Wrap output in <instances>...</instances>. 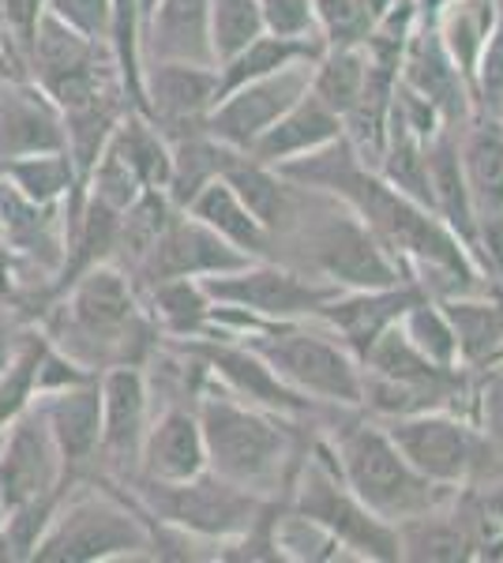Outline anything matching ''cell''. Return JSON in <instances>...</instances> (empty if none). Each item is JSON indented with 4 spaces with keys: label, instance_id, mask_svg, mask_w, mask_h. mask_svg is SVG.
Masks as SVG:
<instances>
[{
    "label": "cell",
    "instance_id": "1",
    "mask_svg": "<svg viewBox=\"0 0 503 563\" xmlns=\"http://www.w3.org/2000/svg\"><path fill=\"white\" fill-rule=\"evenodd\" d=\"M53 316L50 342L84 368L98 372L109 365H143L151 342L158 339L140 308V289L132 275L113 263H95L68 289Z\"/></svg>",
    "mask_w": 503,
    "mask_h": 563
},
{
    "label": "cell",
    "instance_id": "2",
    "mask_svg": "<svg viewBox=\"0 0 503 563\" xmlns=\"http://www.w3.org/2000/svg\"><path fill=\"white\" fill-rule=\"evenodd\" d=\"M84 488V485H79ZM151 549V522L132 496L102 477H90L84 493H64L57 515L34 544L39 563H95L121 560Z\"/></svg>",
    "mask_w": 503,
    "mask_h": 563
},
{
    "label": "cell",
    "instance_id": "3",
    "mask_svg": "<svg viewBox=\"0 0 503 563\" xmlns=\"http://www.w3.org/2000/svg\"><path fill=\"white\" fill-rule=\"evenodd\" d=\"M196 417L207 443V470H215L218 477L260 496L263 488L289 477V432L282 421H274L271 410H255L233 390H204Z\"/></svg>",
    "mask_w": 503,
    "mask_h": 563
},
{
    "label": "cell",
    "instance_id": "4",
    "mask_svg": "<svg viewBox=\"0 0 503 563\" xmlns=\"http://www.w3.org/2000/svg\"><path fill=\"white\" fill-rule=\"evenodd\" d=\"M244 327V346L260 353L274 376L297 395H313L331 406H364L361 361L338 339L324 331H308L297 320H263L260 327L237 320Z\"/></svg>",
    "mask_w": 503,
    "mask_h": 563
},
{
    "label": "cell",
    "instance_id": "5",
    "mask_svg": "<svg viewBox=\"0 0 503 563\" xmlns=\"http://www.w3.org/2000/svg\"><path fill=\"white\" fill-rule=\"evenodd\" d=\"M335 462L357 499L380 515L383 522L398 526L414 515L440 507L444 488L420 477L406 455L395 448L387 429L372 421H346L335 435Z\"/></svg>",
    "mask_w": 503,
    "mask_h": 563
},
{
    "label": "cell",
    "instance_id": "6",
    "mask_svg": "<svg viewBox=\"0 0 503 563\" xmlns=\"http://www.w3.org/2000/svg\"><path fill=\"white\" fill-rule=\"evenodd\" d=\"M128 485L135 488V504L147 519H158L166 530L192 533L204 541H233L244 530L260 522L271 499L252 493L244 485L218 477L215 470L188 477V481H147L132 477Z\"/></svg>",
    "mask_w": 503,
    "mask_h": 563
},
{
    "label": "cell",
    "instance_id": "7",
    "mask_svg": "<svg viewBox=\"0 0 503 563\" xmlns=\"http://www.w3.org/2000/svg\"><path fill=\"white\" fill-rule=\"evenodd\" d=\"M286 485L294 488V515L316 522L335 544L364 560H398V530L372 515L346 485L335 451L316 443L313 459L294 462Z\"/></svg>",
    "mask_w": 503,
    "mask_h": 563
},
{
    "label": "cell",
    "instance_id": "8",
    "mask_svg": "<svg viewBox=\"0 0 503 563\" xmlns=\"http://www.w3.org/2000/svg\"><path fill=\"white\" fill-rule=\"evenodd\" d=\"M300 238L308 244V260L313 267L338 289H387L402 286V267L391 260L376 233L361 222V214L350 207H327L324 218L313 225L305 222L300 211L297 225ZM289 230V233H294Z\"/></svg>",
    "mask_w": 503,
    "mask_h": 563
},
{
    "label": "cell",
    "instance_id": "9",
    "mask_svg": "<svg viewBox=\"0 0 503 563\" xmlns=\"http://www.w3.org/2000/svg\"><path fill=\"white\" fill-rule=\"evenodd\" d=\"M199 286L215 305L233 308L249 320H305V316L313 320L331 297L342 294L331 282L305 278L297 271L271 267L260 260H252L249 267L199 278Z\"/></svg>",
    "mask_w": 503,
    "mask_h": 563
},
{
    "label": "cell",
    "instance_id": "10",
    "mask_svg": "<svg viewBox=\"0 0 503 563\" xmlns=\"http://www.w3.org/2000/svg\"><path fill=\"white\" fill-rule=\"evenodd\" d=\"M387 435L395 440V448L406 455L409 466L440 488L466 485L484 466V455L496 451L489 443V435L470 429L447 410L391 417Z\"/></svg>",
    "mask_w": 503,
    "mask_h": 563
},
{
    "label": "cell",
    "instance_id": "11",
    "mask_svg": "<svg viewBox=\"0 0 503 563\" xmlns=\"http://www.w3.org/2000/svg\"><path fill=\"white\" fill-rule=\"evenodd\" d=\"M313 65L316 60H294V65L271 71V76L252 79V84L230 90V95L218 98L215 109L204 117V132L215 143H222V147L249 154L252 143L260 140L289 106L308 95Z\"/></svg>",
    "mask_w": 503,
    "mask_h": 563
},
{
    "label": "cell",
    "instance_id": "12",
    "mask_svg": "<svg viewBox=\"0 0 503 563\" xmlns=\"http://www.w3.org/2000/svg\"><path fill=\"white\" fill-rule=\"evenodd\" d=\"M102 390V443H98V466L113 477L132 481L140 474L143 435L151 424V390L143 365H109L98 372Z\"/></svg>",
    "mask_w": 503,
    "mask_h": 563
},
{
    "label": "cell",
    "instance_id": "13",
    "mask_svg": "<svg viewBox=\"0 0 503 563\" xmlns=\"http://www.w3.org/2000/svg\"><path fill=\"white\" fill-rule=\"evenodd\" d=\"M0 435H4L0 443V515L68 485L57 440H53L39 402L23 410Z\"/></svg>",
    "mask_w": 503,
    "mask_h": 563
},
{
    "label": "cell",
    "instance_id": "14",
    "mask_svg": "<svg viewBox=\"0 0 503 563\" xmlns=\"http://www.w3.org/2000/svg\"><path fill=\"white\" fill-rule=\"evenodd\" d=\"M249 263H252L249 252L233 249L210 225L188 214V218H173L166 225V233L154 241V249L135 263L132 282L135 289H143L162 278H207V275H222V271L249 267Z\"/></svg>",
    "mask_w": 503,
    "mask_h": 563
},
{
    "label": "cell",
    "instance_id": "15",
    "mask_svg": "<svg viewBox=\"0 0 503 563\" xmlns=\"http://www.w3.org/2000/svg\"><path fill=\"white\" fill-rule=\"evenodd\" d=\"M34 402H39L45 424H50L53 440H57L64 481L76 485L84 477H95L98 443H102V390H98V376L61 390H45Z\"/></svg>",
    "mask_w": 503,
    "mask_h": 563
},
{
    "label": "cell",
    "instance_id": "16",
    "mask_svg": "<svg viewBox=\"0 0 503 563\" xmlns=\"http://www.w3.org/2000/svg\"><path fill=\"white\" fill-rule=\"evenodd\" d=\"M185 353L204 365L210 376H218L226 384V390H233L237 398L252 406H263L271 413H305L313 410L305 395H297L294 387H286L278 376L271 372L267 361L260 353H252L249 346H233V342H210V334L188 339Z\"/></svg>",
    "mask_w": 503,
    "mask_h": 563
},
{
    "label": "cell",
    "instance_id": "17",
    "mask_svg": "<svg viewBox=\"0 0 503 563\" xmlns=\"http://www.w3.org/2000/svg\"><path fill=\"white\" fill-rule=\"evenodd\" d=\"M218 68L192 65V60H151L143 71V98L147 117L162 132L204 129V117L215 109Z\"/></svg>",
    "mask_w": 503,
    "mask_h": 563
},
{
    "label": "cell",
    "instance_id": "18",
    "mask_svg": "<svg viewBox=\"0 0 503 563\" xmlns=\"http://www.w3.org/2000/svg\"><path fill=\"white\" fill-rule=\"evenodd\" d=\"M45 151H68L61 109L39 84L0 76V162Z\"/></svg>",
    "mask_w": 503,
    "mask_h": 563
},
{
    "label": "cell",
    "instance_id": "19",
    "mask_svg": "<svg viewBox=\"0 0 503 563\" xmlns=\"http://www.w3.org/2000/svg\"><path fill=\"white\" fill-rule=\"evenodd\" d=\"M417 286H387V289H353L350 297H331L316 312V320H324L331 331L342 339V346L353 353L357 361L369 353L372 342L387 331L391 323L406 312L409 305L420 301Z\"/></svg>",
    "mask_w": 503,
    "mask_h": 563
},
{
    "label": "cell",
    "instance_id": "20",
    "mask_svg": "<svg viewBox=\"0 0 503 563\" xmlns=\"http://www.w3.org/2000/svg\"><path fill=\"white\" fill-rule=\"evenodd\" d=\"M207 470V443L196 410L170 406L158 421L147 424L140 451V474L147 481H188Z\"/></svg>",
    "mask_w": 503,
    "mask_h": 563
},
{
    "label": "cell",
    "instance_id": "21",
    "mask_svg": "<svg viewBox=\"0 0 503 563\" xmlns=\"http://www.w3.org/2000/svg\"><path fill=\"white\" fill-rule=\"evenodd\" d=\"M207 15H210V0H158L140 34L147 57L215 65V57H210Z\"/></svg>",
    "mask_w": 503,
    "mask_h": 563
},
{
    "label": "cell",
    "instance_id": "22",
    "mask_svg": "<svg viewBox=\"0 0 503 563\" xmlns=\"http://www.w3.org/2000/svg\"><path fill=\"white\" fill-rule=\"evenodd\" d=\"M398 65L406 68V79H402V84H406L409 90H417L420 98H428V102L436 106V113H440L447 124L462 121V117H466L462 71L455 68L451 57H447L436 26H433V31H420V34L409 38Z\"/></svg>",
    "mask_w": 503,
    "mask_h": 563
},
{
    "label": "cell",
    "instance_id": "23",
    "mask_svg": "<svg viewBox=\"0 0 503 563\" xmlns=\"http://www.w3.org/2000/svg\"><path fill=\"white\" fill-rule=\"evenodd\" d=\"M338 135H342V117L331 113L316 95H305L252 143L249 154L255 162H263V166H278V162H289L297 154L324 147V143L338 140Z\"/></svg>",
    "mask_w": 503,
    "mask_h": 563
},
{
    "label": "cell",
    "instance_id": "24",
    "mask_svg": "<svg viewBox=\"0 0 503 563\" xmlns=\"http://www.w3.org/2000/svg\"><path fill=\"white\" fill-rule=\"evenodd\" d=\"M192 218H199L204 225L218 233V238H226L233 244V249L249 252L252 260H267V249H271V233L260 225V218H255L249 207H244V199L233 192L230 180L222 174L210 177L204 188H199L196 196H192V203L185 207Z\"/></svg>",
    "mask_w": 503,
    "mask_h": 563
},
{
    "label": "cell",
    "instance_id": "25",
    "mask_svg": "<svg viewBox=\"0 0 503 563\" xmlns=\"http://www.w3.org/2000/svg\"><path fill=\"white\" fill-rule=\"evenodd\" d=\"M428 180H433V211L444 218L447 230L459 238L466 249H478V211H473L470 185L462 174V158L451 135H436L428 147Z\"/></svg>",
    "mask_w": 503,
    "mask_h": 563
},
{
    "label": "cell",
    "instance_id": "26",
    "mask_svg": "<svg viewBox=\"0 0 503 563\" xmlns=\"http://www.w3.org/2000/svg\"><path fill=\"white\" fill-rule=\"evenodd\" d=\"M459 158L478 218L503 214V117L489 113L484 121L473 124L466 132Z\"/></svg>",
    "mask_w": 503,
    "mask_h": 563
},
{
    "label": "cell",
    "instance_id": "27",
    "mask_svg": "<svg viewBox=\"0 0 503 563\" xmlns=\"http://www.w3.org/2000/svg\"><path fill=\"white\" fill-rule=\"evenodd\" d=\"M398 560H470L481 538L462 515H440V507L398 522Z\"/></svg>",
    "mask_w": 503,
    "mask_h": 563
},
{
    "label": "cell",
    "instance_id": "28",
    "mask_svg": "<svg viewBox=\"0 0 503 563\" xmlns=\"http://www.w3.org/2000/svg\"><path fill=\"white\" fill-rule=\"evenodd\" d=\"M143 289H147L151 323L162 331L177 339H199L215 327V301L204 294L199 278H162Z\"/></svg>",
    "mask_w": 503,
    "mask_h": 563
},
{
    "label": "cell",
    "instance_id": "29",
    "mask_svg": "<svg viewBox=\"0 0 503 563\" xmlns=\"http://www.w3.org/2000/svg\"><path fill=\"white\" fill-rule=\"evenodd\" d=\"M444 12L436 15V34H440L447 57L462 71V79H473L478 57L496 26V0H444Z\"/></svg>",
    "mask_w": 503,
    "mask_h": 563
},
{
    "label": "cell",
    "instance_id": "30",
    "mask_svg": "<svg viewBox=\"0 0 503 563\" xmlns=\"http://www.w3.org/2000/svg\"><path fill=\"white\" fill-rule=\"evenodd\" d=\"M0 177L12 180V192L31 207H53L64 192H76V162L68 151L26 154V158H4Z\"/></svg>",
    "mask_w": 503,
    "mask_h": 563
},
{
    "label": "cell",
    "instance_id": "31",
    "mask_svg": "<svg viewBox=\"0 0 503 563\" xmlns=\"http://www.w3.org/2000/svg\"><path fill=\"white\" fill-rule=\"evenodd\" d=\"M364 76H369V53H364V45H331V53L316 60L308 95H316L331 113L346 121L364 90Z\"/></svg>",
    "mask_w": 503,
    "mask_h": 563
},
{
    "label": "cell",
    "instance_id": "32",
    "mask_svg": "<svg viewBox=\"0 0 503 563\" xmlns=\"http://www.w3.org/2000/svg\"><path fill=\"white\" fill-rule=\"evenodd\" d=\"M444 316L455 331L459 342V361L470 365H484V361H496L503 346V305L492 301H444Z\"/></svg>",
    "mask_w": 503,
    "mask_h": 563
},
{
    "label": "cell",
    "instance_id": "33",
    "mask_svg": "<svg viewBox=\"0 0 503 563\" xmlns=\"http://www.w3.org/2000/svg\"><path fill=\"white\" fill-rule=\"evenodd\" d=\"M45 346H50V339L39 331L23 334L20 346H15L12 365L0 376V432H4L23 410H31L34 398H39V368H42Z\"/></svg>",
    "mask_w": 503,
    "mask_h": 563
},
{
    "label": "cell",
    "instance_id": "34",
    "mask_svg": "<svg viewBox=\"0 0 503 563\" xmlns=\"http://www.w3.org/2000/svg\"><path fill=\"white\" fill-rule=\"evenodd\" d=\"M267 31L263 26L260 0H210V15H207V34H210V57L215 68L226 65L230 57L244 49L249 42H255Z\"/></svg>",
    "mask_w": 503,
    "mask_h": 563
},
{
    "label": "cell",
    "instance_id": "35",
    "mask_svg": "<svg viewBox=\"0 0 503 563\" xmlns=\"http://www.w3.org/2000/svg\"><path fill=\"white\" fill-rule=\"evenodd\" d=\"M398 323H402V331H406V339L414 342L425 357H433L436 365H444V368L459 365V342H455L451 323H447L440 305L428 301V294L409 305Z\"/></svg>",
    "mask_w": 503,
    "mask_h": 563
},
{
    "label": "cell",
    "instance_id": "36",
    "mask_svg": "<svg viewBox=\"0 0 503 563\" xmlns=\"http://www.w3.org/2000/svg\"><path fill=\"white\" fill-rule=\"evenodd\" d=\"M313 12L327 45H364L376 26L364 0H313Z\"/></svg>",
    "mask_w": 503,
    "mask_h": 563
},
{
    "label": "cell",
    "instance_id": "37",
    "mask_svg": "<svg viewBox=\"0 0 503 563\" xmlns=\"http://www.w3.org/2000/svg\"><path fill=\"white\" fill-rule=\"evenodd\" d=\"M473 84H478L481 106L492 117H503V23L492 26L489 42H484L478 68H473Z\"/></svg>",
    "mask_w": 503,
    "mask_h": 563
},
{
    "label": "cell",
    "instance_id": "38",
    "mask_svg": "<svg viewBox=\"0 0 503 563\" xmlns=\"http://www.w3.org/2000/svg\"><path fill=\"white\" fill-rule=\"evenodd\" d=\"M57 20H64L68 26H76L79 34L102 42L109 38V20H113V0H45Z\"/></svg>",
    "mask_w": 503,
    "mask_h": 563
},
{
    "label": "cell",
    "instance_id": "39",
    "mask_svg": "<svg viewBox=\"0 0 503 563\" xmlns=\"http://www.w3.org/2000/svg\"><path fill=\"white\" fill-rule=\"evenodd\" d=\"M263 26L278 38H308L316 26L313 0H260Z\"/></svg>",
    "mask_w": 503,
    "mask_h": 563
},
{
    "label": "cell",
    "instance_id": "40",
    "mask_svg": "<svg viewBox=\"0 0 503 563\" xmlns=\"http://www.w3.org/2000/svg\"><path fill=\"white\" fill-rule=\"evenodd\" d=\"M478 413H481V432L489 435V443L503 455V361L489 365L478 390Z\"/></svg>",
    "mask_w": 503,
    "mask_h": 563
},
{
    "label": "cell",
    "instance_id": "41",
    "mask_svg": "<svg viewBox=\"0 0 503 563\" xmlns=\"http://www.w3.org/2000/svg\"><path fill=\"white\" fill-rule=\"evenodd\" d=\"M481 511H484V519H492L503 530V481H500V485H492L489 493H484Z\"/></svg>",
    "mask_w": 503,
    "mask_h": 563
},
{
    "label": "cell",
    "instance_id": "42",
    "mask_svg": "<svg viewBox=\"0 0 503 563\" xmlns=\"http://www.w3.org/2000/svg\"><path fill=\"white\" fill-rule=\"evenodd\" d=\"M15 346H20V339H15V331H12V327H8V323H0V376H4V368L12 365Z\"/></svg>",
    "mask_w": 503,
    "mask_h": 563
},
{
    "label": "cell",
    "instance_id": "43",
    "mask_svg": "<svg viewBox=\"0 0 503 563\" xmlns=\"http://www.w3.org/2000/svg\"><path fill=\"white\" fill-rule=\"evenodd\" d=\"M154 4H158V0H135V8H140V23H147V20H151Z\"/></svg>",
    "mask_w": 503,
    "mask_h": 563
},
{
    "label": "cell",
    "instance_id": "44",
    "mask_svg": "<svg viewBox=\"0 0 503 563\" xmlns=\"http://www.w3.org/2000/svg\"><path fill=\"white\" fill-rule=\"evenodd\" d=\"M8 57H12V42L4 38V26H0V65H4Z\"/></svg>",
    "mask_w": 503,
    "mask_h": 563
},
{
    "label": "cell",
    "instance_id": "45",
    "mask_svg": "<svg viewBox=\"0 0 503 563\" xmlns=\"http://www.w3.org/2000/svg\"><path fill=\"white\" fill-rule=\"evenodd\" d=\"M420 4H425V8H440L444 0H420Z\"/></svg>",
    "mask_w": 503,
    "mask_h": 563
},
{
    "label": "cell",
    "instance_id": "46",
    "mask_svg": "<svg viewBox=\"0 0 503 563\" xmlns=\"http://www.w3.org/2000/svg\"><path fill=\"white\" fill-rule=\"evenodd\" d=\"M0 8H4V0H0Z\"/></svg>",
    "mask_w": 503,
    "mask_h": 563
}]
</instances>
